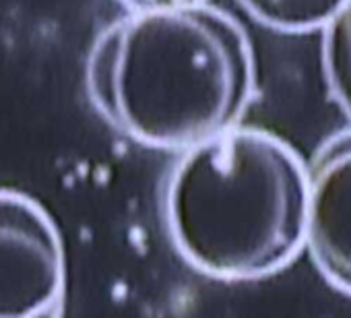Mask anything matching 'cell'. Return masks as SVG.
I'll use <instances>...</instances> for the list:
<instances>
[{
    "label": "cell",
    "instance_id": "obj_1",
    "mask_svg": "<svg viewBox=\"0 0 351 318\" xmlns=\"http://www.w3.org/2000/svg\"><path fill=\"white\" fill-rule=\"evenodd\" d=\"M256 66L236 19L209 5L132 11L108 25L85 60L97 114L126 138L186 151L240 124Z\"/></svg>",
    "mask_w": 351,
    "mask_h": 318
},
{
    "label": "cell",
    "instance_id": "obj_2",
    "mask_svg": "<svg viewBox=\"0 0 351 318\" xmlns=\"http://www.w3.org/2000/svg\"><path fill=\"white\" fill-rule=\"evenodd\" d=\"M308 180L279 136L236 126L182 151L167 174V238L197 273L252 281L289 267L306 244Z\"/></svg>",
    "mask_w": 351,
    "mask_h": 318
},
{
    "label": "cell",
    "instance_id": "obj_3",
    "mask_svg": "<svg viewBox=\"0 0 351 318\" xmlns=\"http://www.w3.org/2000/svg\"><path fill=\"white\" fill-rule=\"evenodd\" d=\"M66 252L48 211L32 197L0 188V318H60Z\"/></svg>",
    "mask_w": 351,
    "mask_h": 318
},
{
    "label": "cell",
    "instance_id": "obj_4",
    "mask_svg": "<svg viewBox=\"0 0 351 318\" xmlns=\"http://www.w3.org/2000/svg\"><path fill=\"white\" fill-rule=\"evenodd\" d=\"M306 180L304 250L335 289L351 295V128L316 149Z\"/></svg>",
    "mask_w": 351,
    "mask_h": 318
},
{
    "label": "cell",
    "instance_id": "obj_5",
    "mask_svg": "<svg viewBox=\"0 0 351 318\" xmlns=\"http://www.w3.org/2000/svg\"><path fill=\"white\" fill-rule=\"evenodd\" d=\"M345 0H238V5L263 27L277 34L320 32Z\"/></svg>",
    "mask_w": 351,
    "mask_h": 318
},
{
    "label": "cell",
    "instance_id": "obj_6",
    "mask_svg": "<svg viewBox=\"0 0 351 318\" xmlns=\"http://www.w3.org/2000/svg\"><path fill=\"white\" fill-rule=\"evenodd\" d=\"M322 32V71L328 93L351 122V0H345Z\"/></svg>",
    "mask_w": 351,
    "mask_h": 318
},
{
    "label": "cell",
    "instance_id": "obj_7",
    "mask_svg": "<svg viewBox=\"0 0 351 318\" xmlns=\"http://www.w3.org/2000/svg\"><path fill=\"white\" fill-rule=\"evenodd\" d=\"M132 11H149V9H169V7H191L203 5L207 0H118Z\"/></svg>",
    "mask_w": 351,
    "mask_h": 318
}]
</instances>
